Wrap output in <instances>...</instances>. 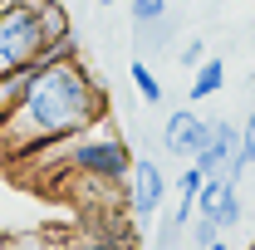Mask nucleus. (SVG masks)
<instances>
[{
    "label": "nucleus",
    "mask_w": 255,
    "mask_h": 250,
    "mask_svg": "<svg viewBox=\"0 0 255 250\" xmlns=\"http://www.w3.org/2000/svg\"><path fill=\"white\" fill-rule=\"evenodd\" d=\"M39 69H44V64H20V69H10V74H0V118L20 108V98L30 94V84L39 79Z\"/></svg>",
    "instance_id": "nucleus-8"
},
{
    "label": "nucleus",
    "mask_w": 255,
    "mask_h": 250,
    "mask_svg": "<svg viewBox=\"0 0 255 250\" xmlns=\"http://www.w3.org/2000/svg\"><path fill=\"white\" fill-rule=\"evenodd\" d=\"M98 5H113V0H98Z\"/></svg>",
    "instance_id": "nucleus-19"
},
{
    "label": "nucleus",
    "mask_w": 255,
    "mask_h": 250,
    "mask_svg": "<svg viewBox=\"0 0 255 250\" xmlns=\"http://www.w3.org/2000/svg\"><path fill=\"white\" fill-rule=\"evenodd\" d=\"M201 59H206V44H201V39H187V44H182V64H187V69H196Z\"/></svg>",
    "instance_id": "nucleus-17"
},
{
    "label": "nucleus",
    "mask_w": 255,
    "mask_h": 250,
    "mask_svg": "<svg viewBox=\"0 0 255 250\" xmlns=\"http://www.w3.org/2000/svg\"><path fill=\"white\" fill-rule=\"evenodd\" d=\"M206 250H231V246H226V236H221V241H211V246H206Z\"/></svg>",
    "instance_id": "nucleus-18"
},
{
    "label": "nucleus",
    "mask_w": 255,
    "mask_h": 250,
    "mask_svg": "<svg viewBox=\"0 0 255 250\" xmlns=\"http://www.w3.org/2000/svg\"><path fill=\"white\" fill-rule=\"evenodd\" d=\"M196 216H211L221 231H236L246 216V201H241V182L236 177H206L196 191Z\"/></svg>",
    "instance_id": "nucleus-5"
},
{
    "label": "nucleus",
    "mask_w": 255,
    "mask_h": 250,
    "mask_svg": "<svg viewBox=\"0 0 255 250\" xmlns=\"http://www.w3.org/2000/svg\"><path fill=\"white\" fill-rule=\"evenodd\" d=\"M128 74H132V89H137V98L157 108V103H162V84H157V74L147 69V59H132V64H128Z\"/></svg>",
    "instance_id": "nucleus-11"
},
{
    "label": "nucleus",
    "mask_w": 255,
    "mask_h": 250,
    "mask_svg": "<svg viewBox=\"0 0 255 250\" xmlns=\"http://www.w3.org/2000/svg\"><path fill=\"white\" fill-rule=\"evenodd\" d=\"M246 250H255V241H251V246H246Z\"/></svg>",
    "instance_id": "nucleus-20"
},
{
    "label": "nucleus",
    "mask_w": 255,
    "mask_h": 250,
    "mask_svg": "<svg viewBox=\"0 0 255 250\" xmlns=\"http://www.w3.org/2000/svg\"><path fill=\"white\" fill-rule=\"evenodd\" d=\"M103 108H108V98L79 59L44 64L30 94L20 98V108L0 118V142H10L15 152H34L44 142H69L84 127H94Z\"/></svg>",
    "instance_id": "nucleus-1"
},
{
    "label": "nucleus",
    "mask_w": 255,
    "mask_h": 250,
    "mask_svg": "<svg viewBox=\"0 0 255 250\" xmlns=\"http://www.w3.org/2000/svg\"><path fill=\"white\" fill-rule=\"evenodd\" d=\"M162 196H167V177L152 157H132V172H128V211L137 221L157 216L162 211Z\"/></svg>",
    "instance_id": "nucleus-6"
},
{
    "label": "nucleus",
    "mask_w": 255,
    "mask_h": 250,
    "mask_svg": "<svg viewBox=\"0 0 255 250\" xmlns=\"http://www.w3.org/2000/svg\"><path fill=\"white\" fill-rule=\"evenodd\" d=\"M44 49V30L34 20V0H15L0 10V74L34 64V54Z\"/></svg>",
    "instance_id": "nucleus-3"
},
{
    "label": "nucleus",
    "mask_w": 255,
    "mask_h": 250,
    "mask_svg": "<svg viewBox=\"0 0 255 250\" xmlns=\"http://www.w3.org/2000/svg\"><path fill=\"white\" fill-rule=\"evenodd\" d=\"M34 20H39L44 39H59V34L74 30V20H69V10H64L59 0H34Z\"/></svg>",
    "instance_id": "nucleus-10"
},
{
    "label": "nucleus",
    "mask_w": 255,
    "mask_h": 250,
    "mask_svg": "<svg viewBox=\"0 0 255 250\" xmlns=\"http://www.w3.org/2000/svg\"><path fill=\"white\" fill-rule=\"evenodd\" d=\"M69 167L84 172V177H94V182L118 187V182H128V172H132V147L98 118V123L84 127L79 137H69Z\"/></svg>",
    "instance_id": "nucleus-2"
},
{
    "label": "nucleus",
    "mask_w": 255,
    "mask_h": 250,
    "mask_svg": "<svg viewBox=\"0 0 255 250\" xmlns=\"http://www.w3.org/2000/svg\"><path fill=\"white\" fill-rule=\"evenodd\" d=\"M241 162L255 167V108L246 113V123H241Z\"/></svg>",
    "instance_id": "nucleus-16"
},
{
    "label": "nucleus",
    "mask_w": 255,
    "mask_h": 250,
    "mask_svg": "<svg viewBox=\"0 0 255 250\" xmlns=\"http://www.w3.org/2000/svg\"><path fill=\"white\" fill-rule=\"evenodd\" d=\"M64 250H132V246L118 236H84V241H69Z\"/></svg>",
    "instance_id": "nucleus-15"
},
{
    "label": "nucleus",
    "mask_w": 255,
    "mask_h": 250,
    "mask_svg": "<svg viewBox=\"0 0 255 250\" xmlns=\"http://www.w3.org/2000/svg\"><path fill=\"white\" fill-rule=\"evenodd\" d=\"M187 231H191V250H206L211 241H221V236H226V231H221V226H216L211 216H191V226H187Z\"/></svg>",
    "instance_id": "nucleus-13"
},
{
    "label": "nucleus",
    "mask_w": 255,
    "mask_h": 250,
    "mask_svg": "<svg viewBox=\"0 0 255 250\" xmlns=\"http://www.w3.org/2000/svg\"><path fill=\"white\" fill-rule=\"evenodd\" d=\"M206 137H211V118H201V113H191V108H177V113L162 123V147L172 157H182V162H191V157L201 152Z\"/></svg>",
    "instance_id": "nucleus-7"
},
{
    "label": "nucleus",
    "mask_w": 255,
    "mask_h": 250,
    "mask_svg": "<svg viewBox=\"0 0 255 250\" xmlns=\"http://www.w3.org/2000/svg\"><path fill=\"white\" fill-rule=\"evenodd\" d=\"M221 89H226V59H201L196 74H191L187 98H191V103H206V98H216Z\"/></svg>",
    "instance_id": "nucleus-9"
},
{
    "label": "nucleus",
    "mask_w": 255,
    "mask_h": 250,
    "mask_svg": "<svg viewBox=\"0 0 255 250\" xmlns=\"http://www.w3.org/2000/svg\"><path fill=\"white\" fill-rule=\"evenodd\" d=\"M191 162L201 167V177H236L241 182V172H246V162H241V127L231 123V118H216L206 147L191 157Z\"/></svg>",
    "instance_id": "nucleus-4"
},
{
    "label": "nucleus",
    "mask_w": 255,
    "mask_h": 250,
    "mask_svg": "<svg viewBox=\"0 0 255 250\" xmlns=\"http://www.w3.org/2000/svg\"><path fill=\"white\" fill-rule=\"evenodd\" d=\"M69 59H79V34L74 30L59 34V39H44V49L34 54V64H69Z\"/></svg>",
    "instance_id": "nucleus-12"
},
{
    "label": "nucleus",
    "mask_w": 255,
    "mask_h": 250,
    "mask_svg": "<svg viewBox=\"0 0 255 250\" xmlns=\"http://www.w3.org/2000/svg\"><path fill=\"white\" fill-rule=\"evenodd\" d=\"M167 15V0H132V25L142 30V25H152Z\"/></svg>",
    "instance_id": "nucleus-14"
}]
</instances>
